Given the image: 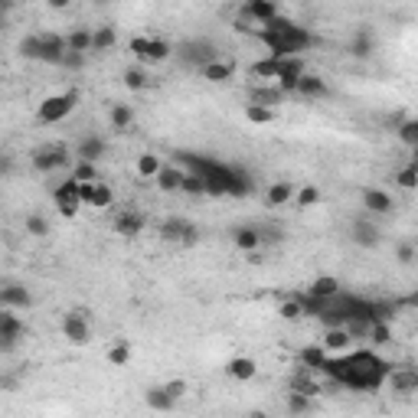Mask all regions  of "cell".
<instances>
[{
    "label": "cell",
    "mask_w": 418,
    "mask_h": 418,
    "mask_svg": "<svg viewBox=\"0 0 418 418\" xmlns=\"http://www.w3.org/2000/svg\"><path fill=\"white\" fill-rule=\"evenodd\" d=\"M66 53H92V30L89 27H75L69 36H66Z\"/></svg>",
    "instance_id": "cell-25"
},
{
    "label": "cell",
    "mask_w": 418,
    "mask_h": 418,
    "mask_svg": "<svg viewBox=\"0 0 418 418\" xmlns=\"http://www.w3.org/2000/svg\"><path fill=\"white\" fill-rule=\"evenodd\" d=\"M307 412H314V399H307L301 392H288V415L301 418V415H307Z\"/></svg>",
    "instance_id": "cell-36"
},
{
    "label": "cell",
    "mask_w": 418,
    "mask_h": 418,
    "mask_svg": "<svg viewBox=\"0 0 418 418\" xmlns=\"http://www.w3.org/2000/svg\"><path fill=\"white\" fill-rule=\"evenodd\" d=\"M278 314H281L285 321H301V317H304V311H301V301H297V297H294V301H285V304H281V307H278Z\"/></svg>",
    "instance_id": "cell-48"
},
{
    "label": "cell",
    "mask_w": 418,
    "mask_h": 418,
    "mask_svg": "<svg viewBox=\"0 0 418 418\" xmlns=\"http://www.w3.org/2000/svg\"><path fill=\"white\" fill-rule=\"evenodd\" d=\"M27 333V324L20 321L17 311H4L0 307V337H10V340H20Z\"/></svg>",
    "instance_id": "cell-24"
},
{
    "label": "cell",
    "mask_w": 418,
    "mask_h": 418,
    "mask_svg": "<svg viewBox=\"0 0 418 418\" xmlns=\"http://www.w3.org/2000/svg\"><path fill=\"white\" fill-rule=\"evenodd\" d=\"M105 151H108L105 137H98V134H85V137L79 141V147H75V161H82V164H98L102 157H105Z\"/></svg>",
    "instance_id": "cell-14"
},
{
    "label": "cell",
    "mask_w": 418,
    "mask_h": 418,
    "mask_svg": "<svg viewBox=\"0 0 418 418\" xmlns=\"http://www.w3.org/2000/svg\"><path fill=\"white\" fill-rule=\"evenodd\" d=\"M386 386H392V392H399V395H412V392H418V373L412 366H402V369L392 366Z\"/></svg>",
    "instance_id": "cell-16"
},
{
    "label": "cell",
    "mask_w": 418,
    "mask_h": 418,
    "mask_svg": "<svg viewBox=\"0 0 418 418\" xmlns=\"http://www.w3.org/2000/svg\"><path fill=\"white\" fill-rule=\"evenodd\" d=\"M183 173L187 170L180 167H161V173H157V190H164V193H173V190H180V183H183Z\"/></svg>",
    "instance_id": "cell-29"
},
{
    "label": "cell",
    "mask_w": 418,
    "mask_h": 418,
    "mask_svg": "<svg viewBox=\"0 0 418 418\" xmlns=\"http://www.w3.org/2000/svg\"><path fill=\"white\" fill-rule=\"evenodd\" d=\"M33 304V294L23 285H0V307L4 311H27Z\"/></svg>",
    "instance_id": "cell-13"
},
{
    "label": "cell",
    "mask_w": 418,
    "mask_h": 418,
    "mask_svg": "<svg viewBox=\"0 0 418 418\" xmlns=\"http://www.w3.org/2000/svg\"><path fill=\"white\" fill-rule=\"evenodd\" d=\"M337 294H340V281L333 275H321L307 285V297H314V301H333Z\"/></svg>",
    "instance_id": "cell-19"
},
{
    "label": "cell",
    "mask_w": 418,
    "mask_h": 418,
    "mask_svg": "<svg viewBox=\"0 0 418 418\" xmlns=\"http://www.w3.org/2000/svg\"><path fill=\"white\" fill-rule=\"evenodd\" d=\"M317 373H324L337 386H347V389L356 392H379L392 373V363H386L383 356H376L373 350H350V353L340 356H327Z\"/></svg>",
    "instance_id": "cell-1"
},
{
    "label": "cell",
    "mask_w": 418,
    "mask_h": 418,
    "mask_svg": "<svg viewBox=\"0 0 418 418\" xmlns=\"http://www.w3.org/2000/svg\"><path fill=\"white\" fill-rule=\"evenodd\" d=\"M59 66H63V69H69V72H82V69H85V56H79V53H66V56H63V63H59Z\"/></svg>",
    "instance_id": "cell-50"
},
{
    "label": "cell",
    "mask_w": 418,
    "mask_h": 418,
    "mask_svg": "<svg viewBox=\"0 0 418 418\" xmlns=\"http://www.w3.org/2000/svg\"><path fill=\"white\" fill-rule=\"evenodd\" d=\"M321 347L327 356H340V353H350V350H353V340H350V333L343 327H337V330H327V333H324Z\"/></svg>",
    "instance_id": "cell-20"
},
{
    "label": "cell",
    "mask_w": 418,
    "mask_h": 418,
    "mask_svg": "<svg viewBox=\"0 0 418 418\" xmlns=\"http://www.w3.org/2000/svg\"><path fill=\"white\" fill-rule=\"evenodd\" d=\"M285 102V95L275 89V85H252L249 89V105H258V108H275V105H281Z\"/></svg>",
    "instance_id": "cell-21"
},
{
    "label": "cell",
    "mask_w": 418,
    "mask_h": 418,
    "mask_svg": "<svg viewBox=\"0 0 418 418\" xmlns=\"http://www.w3.org/2000/svg\"><path fill=\"white\" fill-rule=\"evenodd\" d=\"M131 53L141 63H167L173 56V46L167 39H151V36H134L131 39Z\"/></svg>",
    "instance_id": "cell-5"
},
{
    "label": "cell",
    "mask_w": 418,
    "mask_h": 418,
    "mask_svg": "<svg viewBox=\"0 0 418 418\" xmlns=\"http://www.w3.org/2000/svg\"><path fill=\"white\" fill-rule=\"evenodd\" d=\"M399 141L409 144V147H418V121L415 118H405L399 125Z\"/></svg>",
    "instance_id": "cell-43"
},
{
    "label": "cell",
    "mask_w": 418,
    "mask_h": 418,
    "mask_svg": "<svg viewBox=\"0 0 418 418\" xmlns=\"http://www.w3.org/2000/svg\"><path fill=\"white\" fill-rule=\"evenodd\" d=\"M161 167H164V161L157 157V154H141V157L134 161V170H137V177L141 180H154L157 173H161Z\"/></svg>",
    "instance_id": "cell-30"
},
{
    "label": "cell",
    "mask_w": 418,
    "mask_h": 418,
    "mask_svg": "<svg viewBox=\"0 0 418 418\" xmlns=\"http://www.w3.org/2000/svg\"><path fill=\"white\" fill-rule=\"evenodd\" d=\"M27 235H33V239H46V235H49V223H46L39 213H30L27 216Z\"/></svg>",
    "instance_id": "cell-42"
},
{
    "label": "cell",
    "mask_w": 418,
    "mask_h": 418,
    "mask_svg": "<svg viewBox=\"0 0 418 418\" xmlns=\"http://www.w3.org/2000/svg\"><path fill=\"white\" fill-rule=\"evenodd\" d=\"M118 43V30L115 27H98L92 30V53H105Z\"/></svg>",
    "instance_id": "cell-33"
},
{
    "label": "cell",
    "mask_w": 418,
    "mask_h": 418,
    "mask_svg": "<svg viewBox=\"0 0 418 418\" xmlns=\"http://www.w3.org/2000/svg\"><path fill=\"white\" fill-rule=\"evenodd\" d=\"M232 242H235V249L252 255V252L262 249V235H258V226H239V229H232Z\"/></svg>",
    "instance_id": "cell-22"
},
{
    "label": "cell",
    "mask_w": 418,
    "mask_h": 418,
    "mask_svg": "<svg viewBox=\"0 0 418 418\" xmlns=\"http://www.w3.org/2000/svg\"><path fill=\"white\" fill-rule=\"evenodd\" d=\"M75 183H98V167L95 164H82V161H75V167H72V173H69Z\"/></svg>",
    "instance_id": "cell-39"
},
{
    "label": "cell",
    "mask_w": 418,
    "mask_h": 418,
    "mask_svg": "<svg viewBox=\"0 0 418 418\" xmlns=\"http://www.w3.org/2000/svg\"><path fill=\"white\" fill-rule=\"evenodd\" d=\"M294 199V187L288 183V180H278V183H271V187L265 190V203L268 206H288Z\"/></svg>",
    "instance_id": "cell-26"
},
{
    "label": "cell",
    "mask_w": 418,
    "mask_h": 418,
    "mask_svg": "<svg viewBox=\"0 0 418 418\" xmlns=\"http://www.w3.org/2000/svg\"><path fill=\"white\" fill-rule=\"evenodd\" d=\"M63 337L69 340L72 347H85L92 343V327H89V317L85 311H69L63 317Z\"/></svg>",
    "instance_id": "cell-8"
},
{
    "label": "cell",
    "mask_w": 418,
    "mask_h": 418,
    "mask_svg": "<svg viewBox=\"0 0 418 418\" xmlns=\"http://www.w3.org/2000/svg\"><path fill=\"white\" fill-rule=\"evenodd\" d=\"M249 418H268V415H265V412H258V409H255V412H249Z\"/></svg>",
    "instance_id": "cell-56"
},
{
    "label": "cell",
    "mask_w": 418,
    "mask_h": 418,
    "mask_svg": "<svg viewBox=\"0 0 418 418\" xmlns=\"http://www.w3.org/2000/svg\"><path fill=\"white\" fill-rule=\"evenodd\" d=\"M294 95L301 98H327L330 95V85L321 79V75H314V72H304L301 79H297V89H294Z\"/></svg>",
    "instance_id": "cell-17"
},
{
    "label": "cell",
    "mask_w": 418,
    "mask_h": 418,
    "mask_svg": "<svg viewBox=\"0 0 418 418\" xmlns=\"http://www.w3.org/2000/svg\"><path fill=\"white\" fill-rule=\"evenodd\" d=\"M245 121H252V125H271L275 121V108L245 105Z\"/></svg>",
    "instance_id": "cell-41"
},
{
    "label": "cell",
    "mask_w": 418,
    "mask_h": 418,
    "mask_svg": "<svg viewBox=\"0 0 418 418\" xmlns=\"http://www.w3.org/2000/svg\"><path fill=\"white\" fill-rule=\"evenodd\" d=\"M164 392H167L173 402H180L187 395V379H170V383H164Z\"/></svg>",
    "instance_id": "cell-49"
},
{
    "label": "cell",
    "mask_w": 418,
    "mask_h": 418,
    "mask_svg": "<svg viewBox=\"0 0 418 418\" xmlns=\"http://www.w3.org/2000/svg\"><path fill=\"white\" fill-rule=\"evenodd\" d=\"M13 173V157L10 154H0V180H7Z\"/></svg>",
    "instance_id": "cell-53"
},
{
    "label": "cell",
    "mask_w": 418,
    "mask_h": 418,
    "mask_svg": "<svg viewBox=\"0 0 418 418\" xmlns=\"http://www.w3.org/2000/svg\"><path fill=\"white\" fill-rule=\"evenodd\" d=\"M350 53L356 56V59H369V56L376 53V39L369 30H359V33L353 36V43H350Z\"/></svg>",
    "instance_id": "cell-28"
},
{
    "label": "cell",
    "mask_w": 418,
    "mask_h": 418,
    "mask_svg": "<svg viewBox=\"0 0 418 418\" xmlns=\"http://www.w3.org/2000/svg\"><path fill=\"white\" fill-rule=\"evenodd\" d=\"M395 255H399L402 265H412V262H415V245H412V242H402Z\"/></svg>",
    "instance_id": "cell-51"
},
{
    "label": "cell",
    "mask_w": 418,
    "mask_h": 418,
    "mask_svg": "<svg viewBox=\"0 0 418 418\" xmlns=\"http://www.w3.org/2000/svg\"><path fill=\"white\" fill-rule=\"evenodd\" d=\"M161 239L164 242H180V245H193L196 242V226L183 216H170L161 223Z\"/></svg>",
    "instance_id": "cell-9"
},
{
    "label": "cell",
    "mask_w": 418,
    "mask_h": 418,
    "mask_svg": "<svg viewBox=\"0 0 418 418\" xmlns=\"http://www.w3.org/2000/svg\"><path fill=\"white\" fill-rule=\"evenodd\" d=\"M108 121H111V128L115 131H128V128L134 125V111H131V105H111L108 108Z\"/></svg>",
    "instance_id": "cell-31"
},
{
    "label": "cell",
    "mask_w": 418,
    "mask_h": 418,
    "mask_svg": "<svg viewBox=\"0 0 418 418\" xmlns=\"http://www.w3.org/2000/svg\"><path fill=\"white\" fill-rule=\"evenodd\" d=\"M249 75L258 82H271L278 79V59H271V56H265V59H258V63L249 66Z\"/></svg>",
    "instance_id": "cell-32"
},
{
    "label": "cell",
    "mask_w": 418,
    "mask_h": 418,
    "mask_svg": "<svg viewBox=\"0 0 418 418\" xmlns=\"http://www.w3.org/2000/svg\"><path fill=\"white\" fill-rule=\"evenodd\" d=\"M92 206H95V209H111V206H115V190L98 180V183H95V193H92Z\"/></svg>",
    "instance_id": "cell-38"
},
{
    "label": "cell",
    "mask_w": 418,
    "mask_h": 418,
    "mask_svg": "<svg viewBox=\"0 0 418 418\" xmlns=\"http://www.w3.org/2000/svg\"><path fill=\"white\" fill-rule=\"evenodd\" d=\"M144 402H147V409H154V412H173L177 409V402L164 392V386H154V389L144 392Z\"/></svg>",
    "instance_id": "cell-27"
},
{
    "label": "cell",
    "mask_w": 418,
    "mask_h": 418,
    "mask_svg": "<svg viewBox=\"0 0 418 418\" xmlns=\"http://www.w3.org/2000/svg\"><path fill=\"white\" fill-rule=\"evenodd\" d=\"M304 72H307V63H304V56H291V59H281V63H278L275 89L281 92V95H294V89H297V79H301Z\"/></svg>",
    "instance_id": "cell-7"
},
{
    "label": "cell",
    "mask_w": 418,
    "mask_h": 418,
    "mask_svg": "<svg viewBox=\"0 0 418 418\" xmlns=\"http://www.w3.org/2000/svg\"><path fill=\"white\" fill-rule=\"evenodd\" d=\"M366 340H373L376 347H383V343H389V340H392L389 324H373V327H369V337H366Z\"/></svg>",
    "instance_id": "cell-47"
},
{
    "label": "cell",
    "mask_w": 418,
    "mask_h": 418,
    "mask_svg": "<svg viewBox=\"0 0 418 418\" xmlns=\"http://www.w3.org/2000/svg\"><path fill=\"white\" fill-rule=\"evenodd\" d=\"M30 164H33L36 173H53V170H63L72 164V151L66 147L63 141H46L39 144L33 154H30Z\"/></svg>",
    "instance_id": "cell-4"
},
{
    "label": "cell",
    "mask_w": 418,
    "mask_h": 418,
    "mask_svg": "<svg viewBox=\"0 0 418 418\" xmlns=\"http://www.w3.org/2000/svg\"><path fill=\"white\" fill-rule=\"evenodd\" d=\"M395 183H399L402 190H415V187H418V167H415V164L402 167L399 173H395Z\"/></svg>",
    "instance_id": "cell-45"
},
{
    "label": "cell",
    "mask_w": 418,
    "mask_h": 418,
    "mask_svg": "<svg viewBox=\"0 0 418 418\" xmlns=\"http://www.w3.org/2000/svg\"><path fill=\"white\" fill-rule=\"evenodd\" d=\"M275 17H281V10H278L275 0H249V4L242 7V20H252L258 27L271 23Z\"/></svg>",
    "instance_id": "cell-12"
},
{
    "label": "cell",
    "mask_w": 418,
    "mask_h": 418,
    "mask_svg": "<svg viewBox=\"0 0 418 418\" xmlns=\"http://www.w3.org/2000/svg\"><path fill=\"white\" fill-rule=\"evenodd\" d=\"M20 347V340H10V337H0V353H13Z\"/></svg>",
    "instance_id": "cell-55"
},
{
    "label": "cell",
    "mask_w": 418,
    "mask_h": 418,
    "mask_svg": "<svg viewBox=\"0 0 418 418\" xmlns=\"http://www.w3.org/2000/svg\"><path fill=\"white\" fill-rule=\"evenodd\" d=\"M108 363L111 366H128L131 363V343H128V340H118L115 347L108 350Z\"/></svg>",
    "instance_id": "cell-40"
},
{
    "label": "cell",
    "mask_w": 418,
    "mask_h": 418,
    "mask_svg": "<svg viewBox=\"0 0 418 418\" xmlns=\"http://www.w3.org/2000/svg\"><path fill=\"white\" fill-rule=\"evenodd\" d=\"M7 10H10V4H0V13H7Z\"/></svg>",
    "instance_id": "cell-57"
},
{
    "label": "cell",
    "mask_w": 418,
    "mask_h": 418,
    "mask_svg": "<svg viewBox=\"0 0 418 418\" xmlns=\"http://www.w3.org/2000/svg\"><path fill=\"white\" fill-rule=\"evenodd\" d=\"M350 239H353V245H359V249H376V245L383 242V235H379L373 219L363 213V216H356L353 226H350Z\"/></svg>",
    "instance_id": "cell-11"
},
{
    "label": "cell",
    "mask_w": 418,
    "mask_h": 418,
    "mask_svg": "<svg viewBox=\"0 0 418 418\" xmlns=\"http://www.w3.org/2000/svg\"><path fill=\"white\" fill-rule=\"evenodd\" d=\"M363 209L366 216H389L392 209H395V203H392V196L386 193V190H363Z\"/></svg>",
    "instance_id": "cell-15"
},
{
    "label": "cell",
    "mask_w": 418,
    "mask_h": 418,
    "mask_svg": "<svg viewBox=\"0 0 418 418\" xmlns=\"http://www.w3.org/2000/svg\"><path fill=\"white\" fill-rule=\"evenodd\" d=\"M180 190H183V193H190V196H203L206 193V183H203V177H199V173H183V183H180Z\"/></svg>",
    "instance_id": "cell-44"
},
{
    "label": "cell",
    "mask_w": 418,
    "mask_h": 418,
    "mask_svg": "<svg viewBox=\"0 0 418 418\" xmlns=\"http://www.w3.org/2000/svg\"><path fill=\"white\" fill-rule=\"evenodd\" d=\"M226 373H229L232 379H239V383H249V379H255L258 366L252 356H232L229 363H226Z\"/></svg>",
    "instance_id": "cell-23"
},
{
    "label": "cell",
    "mask_w": 418,
    "mask_h": 418,
    "mask_svg": "<svg viewBox=\"0 0 418 418\" xmlns=\"http://www.w3.org/2000/svg\"><path fill=\"white\" fill-rule=\"evenodd\" d=\"M17 386H20L17 376H0V389H4V392H13Z\"/></svg>",
    "instance_id": "cell-54"
},
{
    "label": "cell",
    "mask_w": 418,
    "mask_h": 418,
    "mask_svg": "<svg viewBox=\"0 0 418 418\" xmlns=\"http://www.w3.org/2000/svg\"><path fill=\"white\" fill-rule=\"evenodd\" d=\"M53 203H56V209H59V216L63 219H75L79 216V209H82V203H79V183L75 180H63V183H56L53 190Z\"/></svg>",
    "instance_id": "cell-6"
},
{
    "label": "cell",
    "mask_w": 418,
    "mask_h": 418,
    "mask_svg": "<svg viewBox=\"0 0 418 418\" xmlns=\"http://www.w3.org/2000/svg\"><path fill=\"white\" fill-rule=\"evenodd\" d=\"M294 203H297V209H311V206L321 203V190L314 187V183H304V187L294 193Z\"/></svg>",
    "instance_id": "cell-37"
},
{
    "label": "cell",
    "mask_w": 418,
    "mask_h": 418,
    "mask_svg": "<svg viewBox=\"0 0 418 418\" xmlns=\"http://www.w3.org/2000/svg\"><path fill=\"white\" fill-rule=\"evenodd\" d=\"M232 63H219V59H216V63H209V66H203V69H199V75H203V79H209V82H229L232 79Z\"/></svg>",
    "instance_id": "cell-34"
},
{
    "label": "cell",
    "mask_w": 418,
    "mask_h": 418,
    "mask_svg": "<svg viewBox=\"0 0 418 418\" xmlns=\"http://www.w3.org/2000/svg\"><path fill=\"white\" fill-rule=\"evenodd\" d=\"M20 53L33 59V63L59 66L66 56V36L59 33H30L20 39Z\"/></svg>",
    "instance_id": "cell-2"
},
{
    "label": "cell",
    "mask_w": 418,
    "mask_h": 418,
    "mask_svg": "<svg viewBox=\"0 0 418 418\" xmlns=\"http://www.w3.org/2000/svg\"><path fill=\"white\" fill-rule=\"evenodd\" d=\"M79 89H69V92H59V95H49L43 98V105L36 108V118H39V125H59L63 118H69L79 105Z\"/></svg>",
    "instance_id": "cell-3"
},
{
    "label": "cell",
    "mask_w": 418,
    "mask_h": 418,
    "mask_svg": "<svg viewBox=\"0 0 418 418\" xmlns=\"http://www.w3.org/2000/svg\"><path fill=\"white\" fill-rule=\"evenodd\" d=\"M125 85H128L131 92L147 89V72H144V69H128V72H125Z\"/></svg>",
    "instance_id": "cell-46"
},
{
    "label": "cell",
    "mask_w": 418,
    "mask_h": 418,
    "mask_svg": "<svg viewBox=\"0 0 418 418\" xmlns=\"http://www.w3.org/2000/svg\"><path fill=\"white\" fill-rule=\"evenodd\" d=\"M297 359H301L304 369H311V373H317L321 369V363L327 359V353H324V347H304L301 353H297Z\"/></svg>",
    "instance_id": "cell-35"
},
{
    "label": "cell",
    "mask_w": 418,
    "mask_h": 418,
    "mask_svg": "<svg viewBox=\"0 0 418 418\" xmlns=\"http://www.w3.org/2000/svg\"><path fill=\"white\" fill-rule=\"evenodd\" d=\"M180 56H183V63H187V66L203 69V66L216 63V46L206 43V39H190V43L180 46Z\"/></svg>",
    "instance_id": "cell-10"
},
{
    "label": "cell",
    "mask_w": 418,
    "mask_h": 418,
    "mask_svg": "<svg viewBox=\"0 0 418 418\" xmlns=\"http://www.w3.org/2000/svg\"><path fill=\"white\" fill-rule=\"evenodd\" d=\"M144 223H147V219H144L137 209H125V213L115 216V232L118 235H125V239H134V235H141L144 232Z\"/></svg>",
    "instance_id": "cell-18"
},
{
    "label": "cell",
    "mask_w": 418,
    "mask_h": 418,
    "mask_svg": "<svg viewBox=\"0 0 418 418\" xmlns=\"http://www.w3.org/2000/svg\"><path fill=\"white\" fill-rule=\"evenodd\" d=\"M92 193H95V183H79V203L92 206Z\"/></svg>",
    "instance_id": "cell-52"
}]
</instances>
